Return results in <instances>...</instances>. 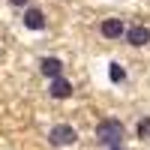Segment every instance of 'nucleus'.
<instances>
[{
	"label": "nucleus",
	"instance_id": "f257e3e1",
	"mask_svg": "<svg viewBox=\"0 0 150 150\" xmlns=\"http://www.w3.org/2000/svg\"><path fill=\"white\" fill-rule=\"evenodd\" d=\"M96 141L105 144V147H120V141H123V123L114 120V117H105L96 126Z\"/></svg>",
	"mask_w": 150,
	"mask_h": 150
},
{
	"label": "nucleus",
	"instance_id": "f03ea898",
	"mask_svg": "<svg viewBox=\"0 0 150 150\" xmlns=\"http://www.w3.org/2000/svg\"><path fill=\"white\" fill-rule=\"evenodd\" d=\"M48 141L54 147H69V144L78 141V132H75V126H69V123H57V126H51V132H48Z\"/></svg>",
	"mask_w": 150,
	"mask_h": 150
},
{
	"label": "nucleus",
	"instance_id": "7ed1b4c3",
	"mask_svg": "<svg viewBox=\"0 0 150 150\" xmlns=\"http://www.w3.org/2000/svg\"><path fill=\"white\" fill-rule=\"evenodd\" d=\"M123 36H126V42H129V45H135V48L150 45V27H144V24H135V27H129Z\"/></svg>",
	"mask_w": 150,
	"mask_h": 150
},
{
	"label": "nucleus",
	"instance_id": "20e7f679",
	"mask_svg": "<svg viewBox=\"0 0 150 150\" xmlns=\"http://www.w3.org/2000/svg\"><path fill=\"white\" fill-rule=\"evenodd\" d=\"M99 33H102L105 39H120V36L126 33V24H123L120 18H105L102 24H99Z\"/></svg>",
	"mask_w": 150,
	"mask_h": 150
},
{
	"label": "nucleus",
	"instance_id": "39448f33",
	"mask_svg": "<svg viewBox=\"0 0 150 150\" xmlns=\"http://www.w3.org/2000/svg\"><path fill=\"white\" fill-rule=\"evenodd\" d=\"M24 27L27 30H45V12L42 9H36V6H30V9H24Z\"/></svg>",
	"mask_w": 150,
	"mask_h": 150
},
{
	"label": "nucleus",
	"instance_id": "423d86ee",
	"mask_svg": "<svg viewBox=\"0 0 150 150\" xmlns=\"http://www.w3.org/2000/svg\"><path fill=\"white\" fill-rule=\"evenodd\" d=\"M39 72L45 78H60L63 75V60L60 57H42L39 60Z\"/></svg>",
	"mask_w": 150,
	"mask_h": 150
},
{
	"label": "nucleus",
	"instance_id": "0eeeda50",
	"mask_svg": "<svg viewBox=\"0 0 150 150\" xmlns=\"http://www.w3.org/2000/svg\"><path fill=\"white\" fill-rule=\"evenodd\" d=\"M72 81H66L63 75H60V78H51V84H48V93H51L54 99H69L72 96Z\"/></svg>",
	"mask_w": 150,
	"mask_h": 150
},
{
	"label": "nucleus",
	"instance_id": "6e6552de",
	"mask_svg": "<svg viewBox=\"0 0 150 150\" xmlns=\"http://www.w3.org/2000/svg\"><path fill=\"white\" fill-rule=\"evenodd\" d=\"M108 78L114 81V84H120V81H126V69H123L120 63H108Z\"/></svg>",
	"mask_w": 150,
	"mask_h": 150
},
{
	"label": "nucleus",
	"instance_id": "1a4fd4ad",
	"mask_svg": "<svg viewBox=\"0 0 150 150\" xmlns=\"http://www.w3.org/2000/svg\"><path fill=\"white\" fill-rule=\"evenodd\" d=\"M135 132H138V138H150V117L138 120V126H135Z\"/></svg>",
	"mask_w": 150,
	"mask_h": 150
},
{
	"label": "nucleus",
	"instance_id": "9d476101",
	"mask_svg": "<svg viewBox=\"0 0 150 150\" xmlns=\"http://www.w3.org/2000/svg\"><path fill=\"white\" fill-rule=\"evenodd\" d=\"M9 3H12V6H27L30 0H9Z\"/></svg>",
	"mask_w": 150,
	"mask_h": 150
},
{
	"label": "nucleus",
	"instance_id": "9b49d317",
	"mask_svg": "<svg viewBox=\"0 0 150 150\" xmlns=\"http://www.w3.org/2000/svg\"><path fill=\"white\" fill-rule=\"evenodd\" d=\"M111 150H123V147H111Z\"/></svg>",
	"mask_w": 150,
	"mask_h": 150
}]
</instances>
